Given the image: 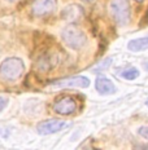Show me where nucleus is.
Returning <instances> with one entry per match:
<instances>
[{
  "label": "nucleus",
  "mask_w": 148,
  "mask_h": 150,
  "mask_svg": "<svg viewBox=\"0 0 148 150\" xmlns=\"http://www.w3.org/2000/svg\"><path fill=\"white\" fill-rule=\"evenodd\" d=\"M83 1H92V0H83Z\"/></svg>",
  "instance_id": "20"
},
{
  "label": "nucleus",
  "mask_w": 148,
  "mask_h": 150,
  "mask_svg": "<svg viewBox=\"0 0 148 150\" xmlns=\"http://www.w3.org/2000/svg\"><path fill=\"white\" fill-rule=\"evenodd\" d=\"M109 13H111L112 20L118 26H127L131 20L130 1L129 0H112L109 4Z\"/></svg>",
  "instance_id": "3"
},
{
  "label": "nucleus",
  "mask_w": 148,
  "mask_h": 150,
  "mask_svg": "<svg viewBox=\"0 0 148 150\" xmlns=\"http://www.w3.org/2000/svg\"><path fill=\"white\" fill-rule=\"evenodd\" d=\"M144 67H146V70H148V64H144Z\"/></svg>",
  "instance_id": "18"
},
{
  "label": "nucleus",
  "mask_w": 148,
  "mask_h": 150,
  "mask_svg": "<svg viewBox=\"0 0 148 150\" xmlns=\"http://www.w3.org/2000/svg\"><path fill=\"white\" fill-rule=\"evenodd\" d=\"M52 109L60 115H70L77 110V101L74 97L64 96V97L56 100L55 104L52 105Z\"/></svg>",
  "instance_id": "5"
},
{
  "label": "nucleus",
  "mask_w": 148,
  "mask_h": 150,
  "mask_svg": "<svg viewBox=\"0 0 148 150\" xmlns=\"http://www.w3.org/2000/svg\"><path fill=\"white\" fill-rule=\"evenodd\" d=\"M59 64V57L53 52H47L43 53L39 58L36 60V69L40 71H51L52 69L56 67V65Z\"/></svg>",
  "instance_id": "8"
},
{
  "label": "nucleus",
  "mask_w": 148,
  "mask_h": 150,
  "mask_svg": "<svg viewBox=\"0 0 148 150\" xmlns=\"http://www.w3.org/2000/svg\"><path fill=\"white\" fill-rule=\"evenodd\" d=\"M127 49L131 52H143L148 49V35L133 39L127 43Z\"/></svg>",
  "instance_id": "11"
},
{
  "label": "nucleus",
  "mask_w": 148,
  "mask_h": 150,
  "mask_svg": "<svg viewBox=\"0 0 148 150\" xmlns=\"http://www.w3.org/2000/svg\"><path fill=\"white\" fill-rule=\"evenodd\" d=\"M111 61H112V60H111V58H108V60H107V62H105V61H104V62H103V64H102V65H100V66H99V67H96V69H95V71H100V70H103V69H104V67H107V66H108V65H109V64H111Z\"/></svg>",
  "instance_id": "15"
},
{
  "label": "nucleus",
  "mask_w": 148,
  "mask_h": 150,
  "mask_svg": "<svg viewBox=\"0 0 148 150\" xmlns=\"http://www.w3.org/2000/svg\"><path fill=\"white\" fill-rule=\"evenodd\" d=\"M25 64L20 57H8L0 64V76L5 82H16L22 76Z\"/></svg>",
  "instance_id": "1"
},
{
  "label": "nucleus",
  "mask_w": 148,
  "mask_h": 150,
  "mask_svg": "<svg viewBox=\"0 0 148 150\" xmlns=\"http://www.w3.org/2000/svg\"><path fill=\"white\" fill-rule=\"evenodd\" d=\"M138 135H139L140 137H143L144 140H148V126H142L138 128Z\"/></svg>",
  "instance_id": "13"
},
{
  "label": "nucleus",
  "mask_w": 148,
  "mask_h": 150,
  "mask_svg": "<svg viewBox=\"0 0 148 150\" xmlns=\"http://www.w3.org/2000/svg\"><path fill=\"white\" fill-rule=\"evenodd\" d=\"M95 88H96V91L100 93V95H104V96L114 95L116 91H117V88H116V86L113 84L112 80L108 79L107 76H103V75H100V76L96 78Z\"/></svg>",
  "instance_id": "9"
},
{
  "label": "nucleus",
  "mask_w": 148,
  "mask_h": 150,
  "mask_svg": "<svg viewBox=\"0 0 148 150\" xmlns=\"http://www.w3.org/2000/svg\"><path fill=\"white\" fill-rule=\"evenodd\" d=\"M57 9V0H34L31 4V13L36 17H46L55 13Z\"/></svg>",
  "instance_id": "4"
},
{
  "label": "nucleus",
  "mask_w": 148,
  "mask_h": 150,
  "mask_svg": "<svg viewBox=\"0 0 148 150\" xmlns=\"http://www.w3.org/2000/svg\"><path fill=\"white\" fill-rule=\"evenodd\" d=\"M66 127V123L64 120L60 119H48V120H43L40 122L36 126V131L39 135H52L56 133L59 131H61L62 128Z\"/></svg>",
  "instance_id": "6"
},
{
  "label": "nucleus",
  "mask_w": 148,
  "mask_h": 150,
  "mask_svg": "<svg viewBox=\"0 0 148 150\" xmlns=\"http://www.w3.org/2000/svg\"><path fill=\"white\" fill-rule=\"evenodd\" d=\"M5 1H8V3H16L17 0H5Z\"/></svg>",
  "instance_id": "17"
},
{
  "label": "nucleus",
  "mask_w": 148,
  "mask_h": 150,
  "mask_svg": "<svg viewBox=\"0 0 148 150\" xmlns=\"http://www.w3.org/2000/svg\"><path fill=\"white\" fill-rule=\"evenodd\" d=\"M138 76H139V71L135 67L126 69L124 73H122V78H125V79H127V80H134V79H137Z\"/></svg>",
  "instance_id": "12"
},
{
  "label": "nucleus",
  "mask_w": 148,
  "mask_h": 150,
  "mask_svg": "<svg viewBox=\"0 0 148 150\" xmlns=\"http://www.w3.org/2000/svg\"><path fill=\"white\" fill-rule=\"evenodd\" d=\"M8 104H9V100H8V97H4V96H0V112L4 110L5 108H7Z\"/></svg>",
  "instance_id": "14"
},
{
  "label": "nucleus",
  "mask_w": 148,
  "mask_h": 150,
  "mask_svg": "<svg viewBox=\"0 0 148 150\" xmlns=\"http://www.w3.org/2000/svg\"><path fill=\"white\" fill-rule=\"evenodd\" d=\"M146 105H147V106H148V100H147V101H146Z\"/></svg>",
  "instance_id": "21"
},
{
  "label": "nucleus",
  "mask_w": 148,
  "mask_h": 150,
  "mask_svg": "<svg viewBox=\"0 0 148 150\" xmlns=\"http://www.w3.org/2000/svg\"><path fill=\"white\" fill-rule=\"evenodd\" d=\"M61 16H62V18L66 21H78L82 16H83V9H82L79 5L70 4V5H68L66 8H64Z\"/></svg>",
  "instance_id": "10"
},
{
  "label": "nucleus",
  "mask_w": 148,
  "mask_h": 150,
  "mask_svg": "<svg viewBox=\"0 0 148 150\" xmlns=\"http://www.w3.org/2000/svg\"><path fill=\"white\" fill-rule=\"evenodd\" d=\"M138 149H148V145H143V146H135Z\"/></svg>",
  "instance_id": "16"
},
{
  "label": "nucleus",
  "mask_w": 148,
  "mask_h": 150,
  "mask_svg": "<svg viewBox=\"0 0 148 150\" xmlns=\"http://www.w3.org/2000/svg\"><path fill=\"white\" fill-rule=\"evenodd\" d=\"M135 1H139L140 3V1H144V0H135Z\"/></svg>",
  "instance_id": "19"
},
{
  "label": "nucleus",
  "mask_w": 148,
  "mask_h": 150,
  "mask_svg": "<svg viewBox=\"0 0 148 150\" xmlns=\"http://www.w3.org/2000/svg\"><path fill=\"white\" fill-rule=\"evenodd\" d=\"M90 86V79L87 76H71L66 79H60L53 82L52 87L55 88H66V87H79V88H87Z\"/></svg>",
  "instance_id": "7"
},
{
  "label": "nucleus",
  "mask_w": 148,
  "mask_h": 150,
  "mask_svg": "<svg viewBox=\"0 0 148 150\" xmlns=\"http://www.w3.org/2000/svg\"><path fill=\"white\" fill-rule=\"evenodd\" d=\"M61 39L68 48L73 51H81L87 45V35L79 27L69 25L61 33Z\"/></svg>",
  "instance_id": "2"
}]
</instances>
